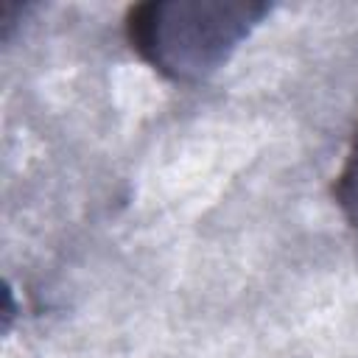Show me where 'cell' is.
<instances>
[{"label":"cell","instance_id":"obj_1","mask_svg":"<svg viewBox=\"0 0 358 358\" xmlns=\"http://www.w3.org/2000/svg\"><path fill=\"white\" fill-rule=\"evenodd\" d=\"M271 11L255 0H148L126 14L140 59L176 84L210 78Z\"/></svg>","mask_w":358,"mask_h":358},{"label":"cell","instance_id":"obj_2","mask_svg":"<svg viewBox=\"0 0 358 358\" xmlns=\"http://www.w3.org/2000/svg\"><path fill=\"white\" fill-rule=\"evenodd\" d=\"M333 196H336V204H338L347 227L358 238V131H355V137L347 148V157L341 162V171L336 176Z\"/></svg>","mask_w":358,"mask_h":358}]
</instances>
